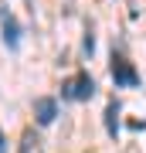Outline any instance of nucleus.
<instances>
[{"label": "nucleus", "instance_id": "nucleus-2", "mask_svg": "<svg viewBox=\"0 0 146 153\" xmlns=\"http://www.w3.org/2000/svg\"><path fill=\"white\" fill-rule=\"evenodd\" d=\"M112 82L119 88H136L139 85V71H136L133 61H126L122 55H112Z\"/></svg>", "mask_w": 146, "mask_h": 153}, {"label": "nucleus", "instance_id": "nucleus-4", "mask_svg": "<svg viewBox=\"0 0 146 153\" xmlns=\"http://www.w3.org/2000/svg\"><path fill=\"white\" fill-rule=\"evenodd\" d=\"M4 41H7V48H10V51L21 48V27H17L14 14H4Z\"/></svg>", "mask_w": 146, "mask_h": 153}, {"label": "nucleus", "instance_id": "nucleus-6", "mask_svg": "<svg viewBox=\"0 0 146 153\" xmlns=\"http://www.w3.org/2000/svg\"><path fill=\"white\" fill-rule=\"evenodd\" d=\"M105 129H109V136L119 133V105H116V99L105 105Z\"/></svg>", "mask_w": 146, "mask_h": 153}, {"label": "nucleus", "instance_id": "nucleus-7", "mask_svg": "<svg viewBox=\"0 0 146 153\" xmlns=\"http://www.w3.org/2000/svg\"><path fill=\"white\" fill-rule=\"evenodd\" d=\"M92 51H95V38H92V31H88L85 34V55H92Z\"/></svg>", "mask_w": 146, "mask_h": 153}, {"label": "nucleus", "instance_id": "nucleus-1", "mask_svg": "<svg viewBox=\"0 0 146 153\" xmlns=\"http://www.w3.org/2000/svg\"><path fill=\"white\" fill-rule=\"evenodd\" d=\"M92 95H95V82H92L88 71H82V75L68 78V82L61 85V99H71V102H85V99H92Z\"/></svg>", "mask_w": 146, "mask_h": 153}, {"label": "nucleus", "instance_id": "nucleus-8", "mask_svg": "<svg viewBox=\"0 0 146 153\" xmlns=\"http://www.w3.org/2000/svg\"><path fill=\"white\" fill-rule=\"evenodd\" d=\"M0 153H7V150H4V136H0Z\"/></svg>", "mask_w": 146, "mask_h": 153}, {"label": "nucleus", "instance_id": "nucleus-5", "mask_svg": "<svg viewBox=\"0 0 146 153\" xmlns=\"http://www.w3.org/2000/svg\"><path fill=\"white\" fill-rule=\"evenodd\" d=\"M17 153H44L41 140L34 136V129H27L24 136H21V143H17Z\"/></svg>", "mask_w": 146, "mask_h": 153}, {"label": "nucleus", "instance_id": "nucleus-3", "mask_svg": "<svg viewBox=\"0 0 146 153\" xmlns=\"http://www.w3.org/2000/svg\"><path fill=\"white\" fill-rule=\"evenodd\" d=\"M34 116H38L41 126H51L54 116H58V99H51V95H38V99H34Z\"/></svg>", "mask_w": 146, "mask_h": 153}]
</instances>
